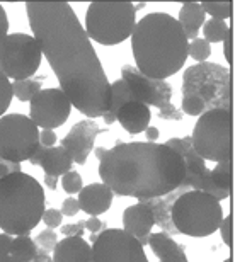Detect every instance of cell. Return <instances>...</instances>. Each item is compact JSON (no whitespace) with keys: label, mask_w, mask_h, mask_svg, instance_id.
Masks as SVG:
<instances>
[{"label":"cell","mask_w":235,"mask_h":262,"mask_svg":"<svg viewBox=\"0 0 235 262\" xmlns=\"http://www.w3.org/2000/svg\"><path fill=\"white\" fill-rule=\"evenodd\" d=\"M26 12L70 104L87 118H102L111 104V82L72 5L65 0H29Z\"/></svg>","instance_id":"1"},{"label":"cell","mask_w":235,"mask_h":262,"mask_svg":"<svg viewBox=\"0 0 235 262\" xmlns=\"http://www.w3.org/2000/svg\"><path fill=\"white\" fill-rule=\"evenodd\" d=\"M99 176L113 194L137 198L165 196L184 181V162L165 143L132 141L108 148L99 160Z\"/></svg>","instance_id":"2"},{"label":"cell","mask_w":235,"mask_h":262,"mask_svg":"<svg viewBox=\"0 0 235 262\" xmlns=\"http://www.w3.org/2000/svg\"><path fill=\"white\" fill-rule=\"evenodd\" d=\"M187 41L179 20L167 12H150L135 24L132 50L143 75L165 80L187 60Z\"/></svg>","instance_id":"3"},{"label":"cell","mask_w":235,"mask_h":262,"mask_svg":"<svg viewBox=\"0 0 235 262\" xmlns=\"http://www.w3.org/2000/svg\"><path fill=\"white\" fill-rule=\"evenodd\" d=\"M45 189L33 176L15 172L0 179V230L29 235L45 213Z\"/></svg>","instance_id":"4"},{"label":"cell","mask_w":235,"mask_h":262,"mask_svg":"<svg viewBox=\"0 0 235 262\" xmlns=\"http://www.w3.org/2000/svg\"><path fill=\"white\" fill-rule=\"evenodd\" d=\"M213 109H232V73L218 63L203 61L182 75V114L201 116Z\"/></svg>","instance_id":"5"},{"label":"cell","mask_w":235,"mask_h":262,"mask_svg":"<svg viewBox=\"0 0 235 262\" xmlns=\"http://www.w3.org/2000/svg\"><path fill=\"white\" fill-rule=\"evenodd\" d=\"M137 24L135 5L130 0H94L86 12V33L102 46H114L132 36Z\"/></svg>","instance_id":"6"},{"label":"cell","mask_w":235,"mask_h":262,"mask_svg":"<svg viewBox=\"0 0 235 262\" xmlns=\"http://www.w3.org/2000/svg\"><path fill=\"white\" fill-rule=\"evenodd\" d=\"M172 223L177 233L203 238L213 235L220 227L223 209L220 201L203 191H186L172 204Z\"/></svg>","instance_id":"7"},{"label":"cell","mask_w":235,"mask_h":262,"mask_svg":"<svg viewBox=\"0 0 235 262\" xmlns=\"http://www.w3.org/2000/svg\"><path fill=\"white\" fill-rule=\"evenodd\" d=\"M232 109H213L201 114L191 135L193 148L203 160H232Z\"/></svg>","instance_id":"8"},{"label":"cell","mask_w":235,"mask_h":262,"mask_svg":"<svg viewBox=\"0 0 235 262\" xmlns=\"http://www.w3.org/2000/svg\"><path fill=\"white\" fill-rule=\"evenodd\" d=\"M43 53L34 36L7 34L0 43V72L12 80H28L38 72Z\"/></svg>","instance_id":"9"},{"label":"cell","mask_w":235,"mask_h":262,"mask_svg":"<svg viewBox=\"0 0 235 262\" xmlns=\"http://www.w3.org/2000/svg\"><path fill=\"white\" fill-rule=\"evenodd\" d=\"M39 146V129L24 114L0 118V159L9 162L29 160Z\"/></svg>","instance_id":"10"},{"label":"cell","mask_w":235,"mask_h":262,"mask_svg":"<svg viewBox=\"0 0 235 262\" xmlns=\"http://www.w3.org/2000/svg\"><path fill=\"white\" fill-rule=\"evenodd\" d=\"M92 262H148L145 249L123 228H104L92 244Z\"/></svg>","instance_id":"11"},{"label":"cell","mask_w":235,"mask_h":262,"mask_svg":"<svg viewBox=\"0 0 235 262\" xmlns=\"http://www.w3.org/2000/svg\"><path fill=\"white\" fill-rule=\"evenodd\" d=\"M72 104L61 89H41L29 101V118L43 129L60 128L70 116Z\"/></svg>","instance_id":"12"},{"label":"cell","mask_w":235,"mask_h":262,"mask_svg":"<svg viewBox=\"0 0 235 262\" xmlns=\"http://www.w3.org/2000/svg\"><path fill=\"white\" fill-rule=\"evenodd\" d=\"M121 75L138 102L145 104V106H155L159 111L172 104V85L165 80H157V78L143 75L133 65H123Z\"/></svg>","instance_id":"13"},{"label":"cell","mask_w":235,"mask_h":262,"mask_svg":"<svg viewBox=\"0 0 235 262\" xmlns=\"http://www.w3.org/2000/svg\"><path fill=\"white\" fill-rule=\"evenodd\" d=\"M99 133H102V129L96 123L91 121V119H82V121L75 123L74 128L67 133L60 146H63L69 151V155L75 164L82 165L87 162V157L92 151L94 141H96V136Z\"/></svg>","instance_id":"14"},{"label":"cell","mask_w":235,"mask_h":262,"mask_svg":"<svg viewBox=\"0 0 235 262\" xmlns=\"http://www.w3.org/2000/svg\"><path fill=\"white\" fill-rule=\"evenodd\" d=\"M187 189L184 186H179L176 191L169 192V194L165 196H159V198H148V199H142V201L138 203H143L145 206L150 208V211L154 214V223L157 227H160L164 230V233L167 235H177V230L174 227V223H172V204L177 198L181 194H184Z\"/></svg>","instance_id":"15"},{"label":"cell","mask_w":235,"mask_h":262,"mask_svg":"<svg viewBox=\"0 0 235 262\" xmlns=\"http://www.w3.org/2000/svg\"><path fill=\"white\" fill-rule=\"evenodd\" d=\"M113 198V191L102 182H97V184H89L87 187H82L77 201L82 211H86L91 216H97V214L106 213L111 208Z\"/></svg>","instance_id":"16"},{"label":"cell","mask_w":235,"mask_h":262,"mask_svg":"<svg viewBox=\"0 0 235 262\" xmlns=\"http://www.w3.org/2000/svg\"><path fill=\"white\" fill-rule=\"evenodd\" d=\"M154 225V214L150 211V208L145 206L143 203L128 206L123 211V230L126 233L133 235L137 240L150 235Z\"/></svg>","instance_id":"17"},{"label":"cell","mask_w":235,"mask_h":262,"mask_svg":"<svg viewBox=\"0 0 235 262\" xmlns=\"http://www.w3.org/2000/svg\"><path fill=\"white\" fill-rule=\"evenodd\" d=\"M150 119H152L150 107L138 101L126 102L124 106L119 107V111L116 114V121H119L121 128L124 131H128L130 135H138L147 129Z\"/></svg>","instance_id":"18"},{"label":"cell","mask_w":235,"mask_h":262,"mask_svg":"<svg viewBox=\"0 0 235 262\" xmlns=\"http://www.w3.org/2000/svg\"><path fill=\"white\" fill-rule=\"evenodd\" d=\"M53 262H92V245L82 237H65L55 245Z\"/></svg>","instance_id":"19"},{"label":"cell","mask_w":235,"mask_h":262,"mask_svg":"<svg viewBox=\"0 0 235 262\" xmlns=\"http://www.w3.org/2000/svg\"><path fill=\"white\" fill-rule=\"evenodd\" d=\"M148 247L160 262H189L184 252V245L177 244L170 235L164 232L148 235Z\"/></svg>","instance_id":"20"},{"label":"cell","mask_w":235,"mask_h":262,"mask_svg":"<svg viewBox=\"0 0 235 262\" xmlns=\"http://www.w3.org/2000/svg\"><path fill=\"white\" fill-rule=\"evenodd\" d=\"M72 165H74V160H72V157L63 146H51V148H48L39 164L41 169L45 170V176L53 177L65 176L67 172L72 170Z\"/></svg>","instance_id":"21"},{"label":"cell","mask_w":235,"mask_h":262,"mask_svg":"<svg viewBox=\"0 0 235 262\" xmlns=\"http://www.w3.org/2000/svg\"><path fill=\"white\" fill-rule=\"evenodd\" d=\"M205 17L206 14L203 12L200 2H184L182 4V7L179 10V24L182 26V29H184V34L187 41H193L198 38V31L203 24H205Z\"/></svg>","instance_id":"22"},{"label":"cell","mask_w":235,"mask_h":262,"mask_svg":"<svg viewBox=\"0 0 235 262\" xmlns=\"http://www.w3.org/2000/svg\"><path fill=\"white\" fill-rule=\"evenodd\" d=\"M137 101L133 96V92L130 91L128 83L123 80V78H118L111 83V104H109V111L104 114L102 119L106 124H113L116 121V114L119 111V107L124 106L126 102H133Z\"/></svg>","instance_id":"23"},{"label":"cell","mask_w":235,"mask_h":262,"mask_svg":"<svg viewBox=\"0 0 235 262\" xmlns=\"http://www.w3.org/2000/svg\"><path fill=\"white\" fill-rule=\"evenodd\" d=\"M36 254L38 252H36L34 240L29 235H17V237H14L12 249H10V255L14 259H17L19 262H31Z\"/></svg>","instance_id":"24"},{"label":"cell","mask_w":235,"mask_h":262,"mask_svg":"<svg viewBox=\"0 0 235 262\" xmlns=\"http://www.w3.org/2000/svg\"><path fill=\"white\" fill-rule=\"evenodd\" d=\"M203 12L210 14L213 19L227 20L232 17L233 2L232 0H203L200 2Z\"/></svg>","instance_id":"25"},{"label":"cell","mask_w":235,"mask_h":262,"mask_svg":"<svg viewBox=\"0 0 235 262\" xmlns=\"http://www.w3.org/2000/svg\"><path fill=\"white\" fill-rule=\"evenodd\" d=\"M210 177L213 184L232 194V160L220 162L215 169L210 170Z\"/></svg>","instance_id":"26"},{"label":"cell","mask_w":235,"mask_h":262,"mask_svg":"<svg viewBox=\"0 0 235 262\" xmlns=\"http://www.w3.org/2000/svg\"><path fill=\"white\" fill-rule=\"evenodd\" d=\"M228 28L230 26H227L225 20H218V19L205 20V24H203L205 41H208V43H222L228 33Z\"/></svg>","instance_id":"27"},{"label":"cell","mask_w":235,"mask_h":262,"mask_svg":"<svg viewBox=\"0 0 235 262\" xmlns=\"http://www.w3.org/2000/svg\"><path fill=\"white\" fill-rule=\"evenodd\" d=\"M39 91H41V83L31 80V78H28V80H15L12 83V96L17 97L20 102L31 101Z\"/></svg>","instance_id":"28"},{"label":"cell","mask_w":235,"mask_h":262,"mask_svg":"<svg viewBox=\"0 0 235 262\" xmlns=\"http://www.w3.org/2000/svg\"><path fill=\"white\" fill-rule=\"evenodd\" d=\"M56 244H58V235H56L51 228L43 230V232L34 238L36 252L38 254H46V255L53 254Z\"/></svg>","instance_id":"29"},{"label":"cell","mask_w":235,"mask_h":262,"mask_svg":"<svg viewBox=\"0 0 235 262\" xmlns=\"http://www.w3.org/2000/svg\"><path fill=\"white\" fill-rule=\"evenodd\" d=\"M210 55H211V45L201 38L193 39L189 46H187V56H191L193 60L200 61V63L206 61L210 58Z\"/></svg>","instance_id":"30"},{"label":"cell","mask_w":235,"mask_h":262,"mask_svg":"<svg viewBox=\"0 0 235 262\" xmlns=\"http://www.w3.org/2000/svg\"><path fill=\"white\" fill-rule=\"evenodd\" d=\"M12 83L7 77L0 72V118L4 116L5 111L9 109L10 102H12Z\"/></svg>","instance_id":"31"},{"label":"cell","mask_w":235,"mask_h":262,"mask_svg":"<svg viewBox=\"0 0 235 262\" xmlns=\"http://www.w3.org/2000/svg\"><path fill=\"white\" fill-rule=\"evenodd\" d=\"M61 187H63L65 192H69V194L80 192V189H82V177H80V174L75 172V170L67 172V174L63 176V179H61Z\"/></svg>","instance_id":"32"},{"label":"cell","mask_w":235,"mask_h":262,"mask_svg":"<svg viewBox=\"0 0 235 262\" xmlns=\"http://www.w3.org/2000/svg\"><path fill=\"white\" fill-rule=\"evenodd\" d=\"M220 235H222V240L227 247H232V238H233V222H232V213L228 214L227 218H222L220 222Z\"/></svg>","instance_id":"33"},{"label":"cell","mask_w":235,"mask_h":262,"mask_svg":"<svg viewBox=\"0 0 235 262\" xmlns=\"http://www.w3.org/2000/svg\"><path fill=\"white\" fill-rule=\"evenodd\" d=\"M41 220H43L45 225L48 228H56V227H60L61 222H63V214H61L58 209L50 208V209H45V213H43V216H41Z\"/></svg>","instance_id":"34"},{"label":"cell","mask_w":235,"mask_h":262,"mask_svg":"<svg viewBox=\"0 0 235 262\" xmlns=\"http://www.w3.org/2000/svg\"><path fill=\"white\" fill-rule=\"evenodd\" d=\"M83 222H78V223H69V225H61L60 232L61 235L65 237H82L83 235Z\"/></svg>","instance_id":"35"},{"label":"cell","mask_w":235,"mask_h":262,"mask_svg":"<svg viewBox=\"0 0 235 262\" xmlns=\"http://www.w3.org/2000/svg\"><path fill=\"white\" fill-rule=\"evenodd\" d=\"M157 114H159V118L169 119V121H179V119H182V111H181V109H177L174 104L167 106L165 109H160Z\"/></svg>","instance_id":"36"},{"label":"cell","mask_w":235,"mask_h":262,"mask_svg":"<svg viewBox=\"0 0 235 262\" xmlns=\"http://www.w3.org/2000/svg\"><path fill=\"white\" fill-rule=\"evenodd\" d=\"M80 211V206H78V201L75 198H67L63 204H61V214L63 216H75V214Z\"/></svg>","instance_id":"37"},{"label":"cell","mask_w":235,"mask_h":262,"mask_svg":"<svg viewBox=\"0 0 235 262\" xmlns=\"http://www.w3.org/2000/svg\"><path fill=\"white\" fill-rule=\"evenodd\" d=\"M223 51H225V60L228 65H232L233 61V31L232 28H228V33L223 39Z\"/></svg>","instance_id":"38"},{"label":"cell","mask_w":235,"mask_h":262,"mask_svg":"<svg viewBox=\"0 0 235 262\" xmlns=\"http://www.w3.org/2000/svg\"><path fill=\"white\" fill-rule=\"evenodd\" d=\"M56 135L53 129H43L39 131V145L46 146V148H51V146H55L56 143Z\"/></svg>","instance_id":"39"},{"label":"cell","mask_w":235,"mask_h":262,"mask_svg":"<svg viewBox=\"0 0 235 262\" xmlns=\"http://www.w3.org/2000/svg\"><path fill=\"white\" fill-rule=\"evenodd\" d=\"M14 237L9 233H0V257L2 255H10V249H12Z\"/></svg>","instance_id":"40"},{"label":"cell","mask_w":235,"mask_h":262,"mask_svg":"<svg viewBox=\"0 0 235 262\" xmlns=\"http://www.w3.org/2000/svg\"><path fill=\"white\" fill-rule=\"evenodd\" d=\"M83 228H87L91 233H99L101 230H104V223L97 216H91L83 222Z\"/></svg>","instance_id":"41"},{"label":"cell","mask_w":235,"mask_h":262,"mask_svg":"<svg viewBox=\"0 0 235 262\" xmlns=\"http://www.w3.org/2000/svg\"><path fill=\"white\" fill-rule=\"evenodd\" d=\"M7 31H9V17H7L5 9L2 7V4H0V43H2V39L7 36Z\"/></svg>","instance_id":"42"},{"label":"cell","mask_w":235,"mask_h":262,"mask_svg":"<svg viewBox=\"0 0 235 262\" xmlns=\"http://www.w3.org/2000/svg\"><path fill=\"white\" fill-rule=\"evenodd\" d=\"M46 146H43V145H39L38 148H36V151L33 154V157L29 159V162H31V165H39L41 164V160H43V157H45V154H46Z\"/></svg>","instance_id":"43"},{"label":"cell","mask_w":235,"mask_h":262,"mask_svg":"<svg viewBox=\"0 0 235 262\" xmlns=\"http://www.w3.org/2000/svg\"><path fill=\"white\" fill-rule=\"evenodd\" d=\"M159 135H160V131L155 126H148L145 129V136H147V141H150V143H155V140H159Z\"/></svg>","instance_id":"44"},{"label":"cell","mask_w":235,"mask_h":262,"mask_svg":"<svg viewBox=\"0 0 235 262\" xmlns=\"http://www.w3.org/2000/svg\"><path fill=\"white\" fill-rule=\"evenodd\" d=\"M45 184L48 189L55 191L58 187V177H53V176H45Z\"/></svg>","instance_id":"45"},{"label":"cell","mask_w":235,"mask_h":262,"mask_svg":"<svg viewBox=\"0 0 235 262\" xmlns=\"http://www.w3.org/2000/svg\"><path fill=\"white\" fill-rule=\"evenodd\" d=\"M31 262H53V259H51L50 255H46V254H36L34 259Z\"/></svg>","instance_id":"46"},{"label":"cell","mask_w":235,"mask_h":262,"mask_svg":"<svg viewBox=\"0 0 235 262\" xmlns=\"http://www.w3.org/2000/svg\"><path fill=\"white\" fill-rule=\"evenodd\" d=\"M106 150H108V148H104V146H97V148H96V157H97V160H101V159H102L104 154H106Z\"/></svg>","instance_id":"47"},{"label":"cell","mask_w":235,"mask_h":262,"mask_svg":"<svg viewBox=\"0 0 235 262\" xmlns=\"http://www.w3.org/2000/svg\"><path fill=\"white\" fill-rule=\"evenodd\" d=\"M0 262H19V260L14 259L12 255H2V257H0Z\"/></svg>","instance_id":"48"},{"label":"cell","mask_w":235,"mask_h":262,"mask_svg":"<svg viewBox=\"0 0 235 262\" xmlns=\"http://www.w3.org/2000/svg\"><path fill=\"white\" fill-rule=\"evenodd\" d=\"M145 5H147V2H140V4H137V5H135V12H137V10H140V9H143Z\"/></svg>","instance_id":"49"},{"label":"cell","mask_w":235,"mask_h":262,"mask_svg":"<svg viewBox=\"0 0 235 262\" xmlns=\"http://www.w3.org/2000/svg\"><path fill=\"white\" fill-rule=\"evenodd\" d=\"M97 235H99V233H92V235H91V242H92V244L97 240Z\"/></svg>","instance_id":"50"},{"label":"cell","mask_w":235,"mask_h":262,"mask_svg":"<svg viewBox=\"0 0 235 262\" xmlns=\"http://www.w3.org/2000/svg\"><path fill=\"white\" fill-rule=\"evenodd\" d=\"M223 262H232V259H227V260H223Z\"/></svg>","instance_id":"51"}]
</instances>
